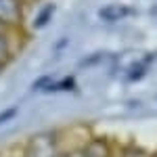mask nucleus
I'll return each mask as SVG.
<instances>
[{
  "label": "nucleus",
  "instance_id": "nucleus-1",
  "mask_svg": "<svg viewBox=\"0 0 157 157\" xmlns=\"http://www.w3.org/2000/svg\"><path fill=\"white\" fill-rule=\"evenodd\" d=\"M59 140L55 132H38L25 145V157H59Z\"/></svg>",
  "mask_w": 157,
  "mask_h": 157
},
{
  "label": "nucleus",
  "instance_id": "nucleus-2",
  "mask_svg": "<svg viewBox=\"0 0 157 157\" xmlns=\"http://www.w3.org/2000/svg\"><path fill=\"white\" fill-rule=\"evenodd\" d=\"M23 19V2L21 0H0V23L17 25Z\"/></svg>",
  "mask_w": 157,
  "mask_h": 157
},
{
  "label": "nucleus",
  "instance_id": "nucleus-3",
  "mask_svg": "<svg viewBox=\"0 0 157 157\" xmlns=\"http://www.w3.org/2000/svg\"><path fill=\"white\" fill-rule=\"evenodd\" d=\"M132 9L130 6H124V4H113V6H105L101 11V17L107 19V21H115V19H121L126 15H130Z\"/></svg>",
  "mask_w": 157,
  "mask_h": 157
},
{
  "label": "nucleus",
  "instance_id": "nucleus-4",
  "mask_svg": "<svg viewBox=\"0 0 157 157\" xmlns=\"http://www.w3.org/2000/svg\"><path fill=\"white\" fill-rule=\"evenodd\" d=\"M84 153H86V157H109L111 149H109V145H105L103 140H92V143L84 149Z\"/></svg>",
  "mask_w": 157,
  "mask_h": 157
},
{
  "label": "nucleus",
  "instance_id": "nucleus-5",
  "mask_svg": "<svg viewBox=\"0 0 157 157\" xmlns=\"http://www.w3.org/2000/svg\"><path fill=\"white\" fill-rule=\"evenodd\" d=\"M13 59V46H11V40L4 32H0V63H9Z\"/></svg>",
  "mask_w": 157,
  "mask_h": 157
},
{
  "label": "nucleus",
  "instance_id": "nucleus-6",
  "mask_svg": "<svg viewBox=\"0 0 157 157\" xmlns=\"http://www.w3.org/2000/svg\"><path fill=\"white\" fill-rule=\"evenodd\" d=\"M52 11H55V4H46V9H42V13L36 17V27H42V25H46V21L50 19V15H52Z\"/></svg>",
  "mask_w": 157,
  "mask_h": 157
},
{
  "label": "nucleus",
  "instance_id": "nucleus-7",
  "mask_svg": "<svg viewBox=\"0 0 157 157\" xmlns=\"http://www.w3.org/2000/svg\"><path fill=\"white\" fill-rule=\"evenodd\" d=\"M124 157H149V155H147L143 149H138V147H128L124 151Z\"/></svg>",
  "mask_w": 157,
  "mask_h": 157
},
{
  "label": "nucleus",
  "instance_id": "nucleus-8",
  "mask_svg": "<svg viewBox=\"0 0 157 157\" xmlns=\"http://www.w3.org/2000/svg\"><path fill=\"white\" fill-rule=\"evenodd\" d=\"M59 157H86L84 149H73V151H67V153H61Z\"/></svg>",
  "mask_w": 157,
  "mask_h": 157
},
{
  "label": "nucleus",
  "instance_id": "nucleus-9",
  "mask_svg": "<svg viewBox=\"0 0 157 157\" xmlns=\"http://www.w3.org/2000/svg\"><path fill=\"white\" fill-rule=\"evenodd\" d=\"M4 67H6V65H4V63H0V73L4 71Z\"/></svg>",
  "mask_w": 157,
  "mask_h": 157
},
{
  "label": "nucleus",
  "instance_id": "nucleus-10",
  "mask_svg": "<svg viewBox=\"0 0 157 157\" xmlns=\"http://www.w3.org/2000/svg\"><path fill=\"white\" fill-rule=\"evenodd\" d=\"M0 32H4V25H2V23H0Z\"/></svg>",
  "mask_w": 157,
  "mask_h": 157
},
{
  "label": "nucleus",
  "instance_id": "nucleus-11",
  "mask_svg": "<svg viewBox=\"0 0 157 157\" xmlns=\"http://www.w3.org/2000/svg\"><path fill=\"white\" fill-rule=\"evenodd\" d=\"M155 157H157V155H155Z\"/></svg>",
  "mask_w": 157,
  "mask_h": 157
}]
</instances>
